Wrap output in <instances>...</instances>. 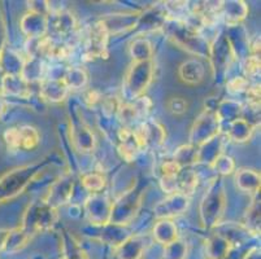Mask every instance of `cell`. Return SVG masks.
I'll use <instances>...</instances> for the list:
<instances>
[{"label":"cell","mask_w":261,"mask_h":259,"mask_svg":"<svg viewBox=\"0 0 261 259\" xmlns=\"http://www.w3.org/2000/svg\"><path fill=\"white\" fill-rule=\"evenodd\" d=\"M189 197L181 193H173L164 199L155 208V215L160 219H168V218L175 217L184 213L189 208Z\"/></svg>","instance_id":"9"},{"label":"cell","mask_w":261,"mask_h":259,"mask_svg":"<svg viewBox=\"0 0 261 259\" xmlns=\"http://www.w3.org/2000/svg\"><path fill=\"white\" fill-rule=\"evenodd\" d=\"M63 80L69 90H80L87 84V74L84 69L70 68L66 70Z\"/></svg>","instance_id":"26"},{"label":"cell","mask_w":261,"mask_h":259,"mask_svg":"<svg viewBox=\"0 0 261 259\" xmlns=\"http://www.w3.org/2000/svg\"><path fill=\"white\" fill-rule=\"evenodd\" d=\"M107 42H108V33L104 28L103 23L99 21L89 28L86 37V56L91 59L103 57L107 54Z\"/></svg>","instance_id":"7"},{"label":"cell","mask_w":261,"mask_h":259,"mask_svg":"<svg viewBox=\"0 0 261 259\" xmlns=\"http://www.w3.org/2000/svg\"><path fill=\"white\" fill-rule=\"evenodd\" d=\"M130 53L134 63L137 61H148L152 57V46L147 39H137L130 46Z\"/></svg>","instance_id":"25"},{"label":"cell","mask_w":261,"mask_h":259,"mask_svg":"<svg viewBox=\"0 0 261 259\" xmlns=\"http://www.w3.org/2000/svg\"><path fill=\"white\" fill-rule=\"evenodd\" d=\"M82 184H84L85 189L94 194H98L106 187V178L99 172H92V174L85 175L82 179Z\"/></svg>","instance_id":"30"},{"label":"cell","mask_w":261,"mask_h":259,"mask_svg":"<svg viewBox=\"0 0 261 259\" xmlns=\"http://www.w3.org/2000/svg\"><path fill=\"white\" fill-rule=\"evenodd\" d=\"M48 26V16L35 13V12L28 13L25 17L22 18V21H21L22 32L28 35L29 39H38V38L44 37Z\"/></svg>","instance_id":"11"},{"label":"cell","mask_w":261,"mask_h":259,"mask_svg":"<svg viewBox=\"0 0 261 259\" xmlns=\"http://www.w3.org/2000/svg\"><path fill=\"white\" fill-rule=\"evenodd\" d=\"M153 77V65L152 61H137L132 65L127 71L123 87H125V95L132 99H138L143 96L144 91L152 82Z\"/></svg>","instance_id":"4"},{"label":"cell","mask_w":261,"mask_h":259,"mask_svg":"<svg viewBox=\"0 0 261 259\" xmlns=\"http://www.w3.org/2000/svg\"><path fill=\"white\" fill-rule=\"evenodd\" d=\"M152 235L155 241L167 246L178 239L177 225H175L172 220L163 219L153 225Z\"/></svg>","instance_id":"19"},{"label":"cell","mask_w":261,"mask_h":259,"mask_svg":"<svg viewBox=\"0 0 261 259\" xmlns=\"http://www.w3.org/2000/svg\"><path fill=\"white\" fill-rule=\"evenodd\" d=\"M18 131V151L25 149V151H33L37 148L40 142V135L37 128L32 126H22L17 127Z\"/></svg>","instance_id":"22"},{"label":"cell","mask_w":261,"mask_h":259,"mask_svg":"<svg viewBox=\"0 0 261 259\" xmlns=\"http://www.w3.org/2000/svg\"><path fill=\"white\" fill-rule=\"evenodd\" d=\"M204 75H205V68L196 59L186 61L179 68V77L189 84H198L204 79Z\"/></svg>","instance_id":"18"},{"label":"cell","mask_w":261,"mask_h":259,"mask_svg":"<svg viewBox=\"0 0 261 259\" xmlns=\"http://www.w3.org/2000/svg\"><path fill=\"white\" fill-rule=\"evenodd\" d=\"M250 87V83L246 77H236L234 79L229 80L227 83V89L230 92L239 94V92H246L247 89Z\"/></svg>","instance_id":"34"},{"label":"cell","mask_w":261,"mask_h":259,"mask_svg":"<svg viewBox=\"0 0 261 259\" xmlns=\"http://www.w3.org/2000/svg\"><path fill=\"white\" fill-rule=\"evenodd\" d=\"M139 16L138 13H125V14H112V20H108V18H103L100 21L103 23L104 28L107 30V33H116L123 32V30H127V28L135 27V26L139 23Z\"/></svg>","instance_id":"16"},{"label":"cell","mask_w":261,"mask_h":259,"mask_svg":"<svg viewBox=\"0 0 261 259\" xmlns=\"http://www.w3.org/2000/svg\"><path fill=\"white\" fill-rule=\"evenodd\" d=\"M186 245L184 242L175 240L174 242L165 246L164 251V259H185L186 256Z\"/></svg>","instance_id":"31"},{"label":"cell","mask_w":261,"mask_h":259,"mask_svg":"<svg viewBox=\"0 0 261 259\" xmlns=\"http://www.w3.org/2000/svg\"><path fill=\"white\" fill-rule=\"evenodd\" d=\"M100 99V94L98 91H95V90H90V91H86V94H85V101L90 106L95 105Z\"/></svg>","instance_id":"38"},{"label":"cell","mask_w":261,"mask_h":259,"mask_svg":"<svg viewBox=\"0 0 261 259\" xmlns=\"http://www.w3.org/2000/svg\"><path fill=\"white\" fill-rule=\"evenodd\" d=\"M244 227L246 231H250L251 234H260V197L255 194L252 205L247 210L246 217H244Z\"/></svg>","instance_id":"24"},{"label":"cell","mask_w":261,"mask_h":259,"mask_svg":"<svg viewBox=\"0 0 261 259\" xmlns=\"http://www.w3.org/2000/svg\"><path fill=\"white\" fill-rule=\"evenodd\" d=\"M230 241L222 235H216L208 240L207 256L210 259H222L227 255L230 250Z\"/></svg>","instance_id":"23"},{"label":"cell","mask_w":261,"mask_h":259,"mask_svg":"<svg viewBox=\"0 0 261 259\" xmlns=\"http://www.w3.org/2000/svg\"><path fill=\"white\" fill-rule=\"evenodd\" d=\"M181 170L182 167L178 165L174 160L167 161V162H164L163 165H161V172H163L161 177H172V175H177Z\"/></svg>","instance_id":"37"},{"label":"cell","mask_w":261,"mask_h":259,"mask_svg":"<svg viewBox=\"0 0 261 259\" xmlns=\"http://www.w3.org/2000/svg\"><path fill=\"white\" fill-rule=\"evenodd\" d=\"M4 140L9 151H18V131L17 127L8 128L4 134Z\"/></svg>","instance_id":"36"},{"label":"cell","mask_w":261,"mask_h":259,"mask_svg":"<svg viewBox=\"0 0 261 259\" xmlns=\"http://www.w3.org/2000/svg\"><path fill=\"white\" fill-rule=\"evenodd\" d=\"M220 14H224L227 25L238 26V23L246 17L247 7L243 2H222Z\"/></svg>","instance_id":"20"},{"label":"cell","mask_w":261,"mask_h":259,"mask_svg":"<svg viewBox=\"0 0 261 259\" xmlns=\"http://www.w3.org/2000/svg\"><path fill=\"white\" fill-rule=\"evenodd\" d=\"M147 237L137 235V236L127 237L125 241L118 246V258L120 259H141L147 248Z\"/></svg>","instance_id":"14"},{"label":"cell","mask_w":261,"mask_h":259,"mask_svg":"<svg viewBox=\"0 0 261 259\" xmlns=\"http://www.w3.org/2000/svg\"><path fill=\"white\" fill-rule=\"evenodd\" d=\"M111 209H112V204L109 203L106 197L95 194L91 198L87 199V214L91 222L95 224H108L109 218H111Z\"/></svg>","instance_id":"10"},{"label":"cell","mask_w":261,"mask_h":259,"mask_svg":"<svg viewBox=\"0 0 261 259\" xmlns=\"http://www.w3.org/2000/svg\"><path fill=\"white\" fill-rule=\"evenodd\" d=\"M226 206V194L224 184L220 179L211 183L210 188L204 194L200 204L201 222L205 227H216L224 215Z\"/></svg>","instance_id":"2"},{"label":"cell","mask_w":261,"mask_h":259,"mask_svg":"<svg viewBox=\"0 0 261 259\" xmlns=\"http://www.w3.org/2000/svg\"><path fill=\"white\" fill-rule=\"evenodd\" d=\"M133 131L138 139L142 149L147 147H160L165 140V131L163 126L156 122H143Z\"/></svg>","instance_id":"8"},{"label":"cell","mask_w":261,"mask_h":259,"mask_svg":"<svg viewBox=\"0 0 261 259\" xmlns=\"http://www.w3.org/2000/svg\"><path fill=\"white\" fill-rule=\"evenodd\" d=\"M196 158H198V149L195 146H182L174 153V161L182 168L196 163Z\"/></svg>","instance_id":"28"},{"label":"cell","mask_w":261,"mask_h":259,"mask_svg":"<svg viewBox=\"0 0 261 259\" xmlns=\"http://www.w3.org/2000/svg\"><path fill=\"white\" fill-rule=\"evenodd\" d=\"M74 131H75L74 141L78 146V148H80L82 152L92 151V148H94L95 146V140H94V135L90 132L89 128L82 126V128H80V130H74Z\"/></svg>","instance_id":"29"},{"label":"cell","mask_w":261,"mask_h":259,"mask_svg":"<svg viewBox=\"0 0 261 259\" xmlns=\"http://www.w3.org/2000/svg\"><path fill=\"white\" fill-rule=\"evenodd\" d=\"M213 166H215L216 170L220 172L221 175H230L236 168V163H234V160L229 156H218L217 158L213 162Z\"/></svg>","instance_id":"32"},{"label":"cell","mask_w":261,"mask_h":259,"mask_svg":"<svg viewBox=\"0 0 261 259\" xmlns=\"http://www.w3.org/2000/svg\"><path fill=\"white\" fill-rule=\"evenodd\" d=\"M163 28L168 37L184 49L199 57H210L211 47L207 39L203 38L198 28L187 23L186 21H165Z\"/></svg>","instance_id":"1"},{"label":"cell","mask_w":261,"mask_h":259,"mask_svg":"<svg viewBox=\"0 0 261 259\" xmlns=\"http://www.w3.org/2000/svg\"><path fill=\"white\" fill-rule=\"evenodd\" d=\"M243 66L246 77H256L257 74H260V57L257 54L247 56Z\"/></svg>","instance_id":"33"},{"label":"cell","mask_w":261,"mask_h":259,"mask_svg":"<svg viewBox=\"0 0 261 259\" xmlns=\"http://www.w3.org/2000/svg\"><path fill=\"white\" fill-rule=\"evenodd\" d=\"M236 183L241 191L257 194L260 191V174L250 168H241L237 171Z\"/></svg>","instance_id":"17"},{"label":"cell","mask_w":261,"mask_h":259,"mask_svg":"<svg viewBox=\"0 0 261 259\" xmlns=\"http://www.w3.org/2000/svg\"><path fill=\"white\" fill-rule=\"evenodd\" d=\"M220 127H221V121L218 118L216 110L205 109L199 116L192 127L191 136H190L192 146H196V144L201 146L204 142L210 141L211 139L217 136Z\"/></svg>","instance_id":"5"},{"label":"cell","mask_w":261,"mask_h":259,"mask_svg":"<svg viewBox=\"0 0 261 259\" xmlns=\"http://www.w3.org/2000/svg\"><path fill=\"white\" fill-rule=\"evenodd\" d=\"M69 92L68 85L63 79H44L42 80L39 87L40 96L51 103H60L66 97Z\"/></svg>","instance_id":"15"},{"label":"cell","mask_w":261,"mask_h":259,"mask_svg":"<svg viewBox=\"0 0 261 259\" xmlns=\"http://www.w3.org/2000/svg\"><path fill=\"white\" fill-rule=\"evenodd\" d=\"M73 180L69 177H63L49 188L48 196L44 199L51 208L56 209L58 206L64 205L72 197Z\"/></svg>","instance_id":"12"},{"label":"cell","mask_w":261,"mask_h":259,"mask_svg":"<svg viewBox=\"0 0 261 259\" xmlns=\"http://www.w3.org/2000/svg\"><path fill=\"white\" fill-rule=\"evenodd\" d=\"M253 130H255V126L251 125L250 122H247L243 118H237L236 121H232L230 123V127L227 130L226 135L232 141L243 142L250 139Z\"/></svg>","instance_id":"21"},{"label":"cell","mask_w":261,"mask_h":259,"mask_svg":"<svg viewBox=\"0 0 261 259\" xmlns=\"http://www.w3.org/2000/svg\"><path fill=\"white\" fill-rule=\"evenodd\" d=\"M54 20H52V27L59 34H66V33L72 32L74 28L75 21L72 14L68 12H58L54 13Z\"/></svg>","instance_id":"27"},{"label":"cell","mask_w":261,"mask_h":259,"mask_svg":"<svg viewBox=\"0 0 261 259\" xmlns=\"http://www.w3.org/2000/svg\"><path fill=\"white\" fill-rule=\"evenodd\" d=\"M58 220V211L51 208L46 201L32 204L23 217L22 231L32 236L37 232L52 227Z\"/></svg>","instance_id":"3"},{"label":"cell","mask_w":261,"mask_h":259,"mask_svg":"<svg viewBox=\"0 0 261 259\" xmlns=\"http://www.w3.org/2000/svg\"><path fill=\"white\" fill-rule=\"evenodd\" d=\"M141 205V194L129 191L120 199L112 204L109 223L113 225H125L135 217Z\"/></svg>","instance_id":"6"},{"label":"cell","mask_w":261,"mask_h":259,"mask_svg":"<svg viewBox=\"0 0 261 259\" xmlns=\"http://www.w3.org/2000/svg\"><path fill=\"white\" fill-rule=\"evenodd\" d=\"M118 140H120L118 152H120L121 157L127 162L134 161L135 157L138 156L139 151L142 149L134 131L129 127H123L118 134Z\"/></svg>","instance_id":"13"},{"label":"cell","mask_w":261,"mask_h":259,"mask_svg":"<svg viewBox=\"0 0 261 259\" xmlns=\"http://www.w3.org/2000/svg\"><path fill=\"white\" fill-rule=\"evenodd\" d=\"M168 109L173 114H184L187 110V101L184 97H172L168 101Z\"/></svg>","instance_id":"35"}]
</instances>
